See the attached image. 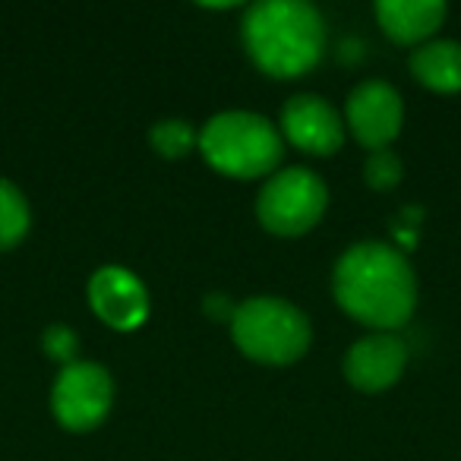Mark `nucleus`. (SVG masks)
Returning <instances> with one entry per match:
<instances>
[{
    "label": "nucleus",
    "mask_w": 461,
    "mask_h": 461,
    "mask_svg": "<svg viewBox=\"0 0 461 461\" xmlns=\"http://www.w3.org/2000/svg\"><path fill=\"white\" fill-rule=\"evenodd\" d=\"M345 121L351 136L364 149H370V152L389 149V142L402 133L404 123L402 95L383 79H366L348 95Z\"/></svg>",
    "instance_id": "nucleus-7"
},
{
    "label": "nucleus",
    "mask_w": 461,
    "mask_h": 461,
    "mask_svg": "<svg viewBox=\"0 0 461 461\" xmlns=\"http://www.w3.org/2000/svg\"><path fill=\"white\" fill-rule=\"evenodd\" d=\"M230 339L250 360L288 366L307 354L313 329L303 310L282 297H250L230 316Z\"/></svg>",
    "instance_id": "nucleus-4"
},
{
    "label": "nucleus",
    "mask_w": 461,
    "mask_h": 461,
    "mask_svg": "<svg viewBox=\"0 0 461 461\" xmlns=\"http://www.w3.org/2000/svg\"><path fill=\"white\" fill-rule=\"evenodd\" d=\"M408 67L420 86L442 95L461 92V45L458 41H427L414 48Z\"/></svg>",
    "instance_id": "nucleus-12"
},
{
    "label": "nucleus",
    "mask_w": 461,
    "mask_h": 461,
    "mask_svg": "<svg viewBox=\"0 0 461 461\" xmlns=\"http://www.w3.org/2000/svg\"><path fill=\"white\" fill-rule=\"evenodd\" d=\"M149 142L161 158H184L193 146H199V133L186 121H158L149 130Z\"/></svg>",
    "instance_id": "nucleus-14"
},
{
    "label": "nucleus",
    "mask_w": 461,
    "mask_h": 461,
    "mask_svg": "<svg viewBox=\"0 0 461 461\" xmlns=\"http://www.w3.org/2000/svg\"><path fill=\"white\" fill-rule=\"evenodd\" d=\"M329 205V190L320 174L307 167H285L263 184L257 218L276 238H301L320 224Z\"/></svg>",
    "instance_id": "nucleus-5"
},
{
    "label": "nucleus",
    "mask_w": 461,
    "mask_h": 461,
    "mask_svg": "<svg viewBox=\"0 0 461 461\" xmlns=\"http://www.w3.org/2000/svg\"><path fill=\"white\" fill-rule=\"evenodd\" d=\"M32 228V209L23 190L0 177V250L16 247Z\"/></svg>",
    "instance_id": "nucleus-13"
},
{
    "label": "nucleus",
    "mask_w": 461,
    "mask_h": 461,
    "mask_svg": "<svg viewBox=\"0 0 461 461\" xmlns=\"http://www.w3.org/2000/svg\"><path fill=\"white\" fill-rule=\"evenodd\" d=\"M114 404V379L102 364L73 360L60 370L51 389V411L70 433H89L104 423Z\"/></svg>",
    "instance_id": "nucleus-6"
},
{
    "label": "nucleus",
    "mask_w": 461,
    "mask_h": 461,
    "mask_svg": "<svg viewBox=\"0 0 461 461\" xmlns=\"http://www.w3.org/2000/svg\"><path fill=\"white\" fill-rule=\"evenodd\" d=\"M89 303L104 326L133 332L149 320V291L123 266H102L89 278Z\"/></svg>",
    "instance_id": "nucleus-8"
},
{
    "label": "nucleus",
    "mask_w": 461,
    "mask_h": 461,
    "mask_svg": "<svg viewBox=\"0 0 461 461\" xmlns=\"http://www.w3.org/2000/svg\"><path fill=\"white\" fill-rule=\"evenodd\" d=\"M41 345H45V354L51 360H60V364H73L77 360V348H79V339L77 332H73L70 326H48L45 329V339H41Z\"/></svg>",
    "instance_id": "nucleus-16"
},
{
    "label": "nucleus",
    "mask_w": 461,
    "mask_h": 461,
    "mask_svg": "<svg viewBox=\"0 0 461 461\" xmlns=\"http://www.w3.org/2000/svg\"><path fill=\"white\" fill-rule=\"evenodd\" d=\"M282 136L310 155H335L345 142V123L322 95H294L282 108Z\"/></svg>",
    "instance_id": "nucleus-9"
},
{
    "label": "nucleus",
    "mask_w": 461,
    "mask_h": 461,
    "mask_svg": "<svg viewBox=\"0 0 461 461\" xmlns=\"http://www.w3.org/2000/svg\"><path fill=\"white\" fill-rule=\"evenodd\" d=\"M373 14H376V23L395 45L420 48L442 26L446 4L442 0H379Z\"/></svg>",
    "instance_id": "nucleus-11"
},
{
    "label": "nucleus",
    "mask_w": 461,
    "mask_h": 461,
    "mask_svg": "<svg viewBox=\"0 0 461 461\" xmlns=\"http://www.w3.org/2000/svg\"><path fill=\"white\" fill-rule=\"evenodd\" d=\"M199 152L224 177L253 180L276 174L285 155L282 130L253 111H221L199 130Z\"/></svg>",
    "instance_id": "nucleus-3"
},
{
    "label": "nucleus",
    "mask_w": 461,
    "mask_h": 461,
    "mask_svg": "<svg viewBox=\"0 0 461 461\" xmlns=\"http://www.w3.org/2000/svg\"><path fill=\"white\" fill-rule=\"evenodd\" d=\"M240 39L266 77L297 79L322 60L326 23L320 10L303 0H263L244 14Z\"/></svg>",
    "instance_id": "nucleus-2"
},
{
    "label": "nucleus",
    "mask_w": 461,
    "mask_h": 461,
    "mask_svg": "<svg viewBox=\"0 0 461 461\" xmlns=\"http://www.w3.org/2000/svg\"><path fill=\"white\" fill-rule=\"evenodd\" d=\"M332 291L351 320L379 332L404 326L417 307V278L408 257L376 240L341 253L332 272Z\"/></svg>",
    "instance_id": "nucleus-1"
},
{
    "label": "nucleus",
    "mask_w": 461,
    "mask_h": 461,
    "mask_svg": "<svg viewBox=\"0 0 461 461\" xmlns=\"http://www.w3.org/2000/svg\"><path fill=\"white\" fill-rule=\"evenodd\" d=\"M234 310H238V307H230L228 297H221V294H209V297H205V313L215 316V320H228L230 322Z\"/></svg>",
    "instance_id": "nucleus-17"
},
{
    "label": "nucleus",
    "mask_w": 461,
    "mask_h": 461,
    "mask_svg": "<svg viewBox=\"0 0 461 461\" xmlns=\"http://www.w3.org/2000/svg\"><path fill=\"white\" fill-rule=\"evenodd\" d=\"M408 366V345L392 332H373L345 354V376L357 392H385Z\"/></svg>",
    "instance_id": "nucleus-10"
},
{
    "label": "nucleus",
    "mask_w": 461,
    "mask_h": 461,
    "mask_svg": "<svg viewBox=\"0 0 461 461\" xmlns=\"http://www.w3.org/2000/svg\"><path fill=\"white\" fill-rule=\"evenodd\" d=\"M402 171H404L402 158H398L392 149L370 152V158H366V165H364V177H366V184H370L373 190H392V186H398Z\"/></svg>",
    "instance_id": "nucleus-15"
}]
</instances>
